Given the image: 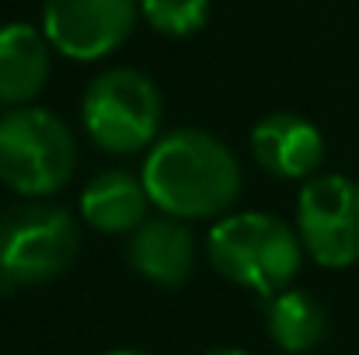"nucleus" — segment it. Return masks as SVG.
<instances>
[{"instance_id": "obj_1", "label": "nucleus", "mask_w": 359, "mask_h": 355, "mask_svg": "<svg viewBox=\"0 0 359 355\" xmlns=\"http://www.w3.org/2000/svg\"><path fill=\"white\" fill-rule=\"evenodd\" d=\"M150 206L164 216L220 220L238 202L244 171L234 150L206 129H171L164 132L140 167Z\"/></svg>"}, {"instance_id": "obj_2", "label": "nucleus", "mask_w": 359, "mask_h": 355, "mask_svg": "<svg viewBox=\"0 0 359 355\" xmlns=\"http://www.w3.org/2000/svg\"><path fill=\"white\" fill-rule=\"evenodd\" d=\"M304 258L297 227L272 213H227L206 234L210 268L262 300L290 289Z\"/></svg>"}, {"instance_id": "obj_3", "label": "nucleus", "mask_w": 359, "mask_h": 355, "mask_svg": "<svg viewBox=\"0 0 359 355\" xmlns=\"http://www.w3.org/2000/svg\"><path fill=\"white\" fill-rule=\"evenodd\" d=\"M77 167V143L63 118L39 105L0 116V181L21 199L56 195Z\"/></svg>"}, {"instance_id": "obj_4", "label": "nucleus", "mask_w": 359, "mask_h": 355, "mask_svg": "<svg viewBox=\"0 0 359 355\" xmlns=\"http://www.w3.org/2000/svg\"><path fill=\"white\" fill-rule=\"evenodd\" d=\"M164 98L157 84L136 67H112L98 74L81 102V125L88 139L112 157L147 153L164 132Z\"/></svg>"}, {"instance_id": "obj_5", "label": "nucleus", "mask_w": 359, "mask_h": 355, "mask_svg": "<svg viewBox=\"0 0 359 355\" xmlns=\"http://www.w3.org/2000/svg\"><path fill=\"white\" fill-rule=\"evenodd\" d=\"M81 247L77 220L49 199H21L0 213V286L28 289L70 268Z\"/></svg>"}, {"instance_id": "obj_6", "label": "nucleus", "mask_w": 359, "mask_h": 355, "mask_svg": "<svg viewBox=\"0 0 359 355\" xmlns=\"http://www.w3.org/2000/svg\"><path fill=\"white\" fill-rule=\"evenodd\" d=\"M297 237L321 268L359 261V181L346 174H314L297 195Z\"/></svg>"}, {"instance_id": "obj_7", "label": "nucleus", "mask_w": 359, "mask_h": 355, "mask_svg": "<svg viewBox=\"0 0 359 355\" xmlns=\"http://www.w3.org/2000/svg\"><path fill=\"white\" fill-rule=\"evenodd\" d=\"M140 0H42V32L53 53L74 63L105 60L133 35Z\"/></svg>"}, {"instance_id": "obj_8", "label": "nucleus", "mask_w": 359, "mask_h": 355, "mask_svg": "<svg viewBox=\"0 0 359 355\" xmlns=\"http://www.w3.org/2000/svg\"><path fill=\"white\" fill-rule=\"evenodd\" d=\"M126 261L140 279H147L161 289H178L196 272L199 244H196V234L189 230L185 220L154 213L129 234Z\"/></svg>"}, {"instance_id": "obj_9", "label": "nucleus", "mask_w": 359, "mask_h": 355, "mask_svg": "<svg viewBox=\"0 0 359 355\" xmlns=\"http://www.w3.org/2000/svg\"><path fill=\"white\" fill-rule=\"evenodd\" d=\"M251 157L272 178L311 181L325 164V136L311 118L297 112H272L251 129Z\"/></svg>"}, {"instance_id": "obj_10", "label": "nucleus", "mask_w": 359, "mask_h": 355, "mask_svg": "<svg viewBox=\"0 0 359 355\" xmlns=\"http://www.w3.org/2000/svg\"><path fill=\"white\" fill-rule=\"evenodd\" d=\"M53 70V46L28 21L0 25V109L32 105Z\"/></svg>"}, {"instance_id": "obj_11", "label": "nucleus", "mask_w": 359, "mask_h": 355, "mask_svg": "<svg viewBox=\"0 0 359 355\" xmlns=\"http://www.w3.org/2000/svg\"><path fill=\"white\" fill-rule=\"evenodd\" d=\"M77 206L81 220L98 234H133L150 216V195L143 188V178L126 167H109L95 174L84 185Z\"/></svg>"}, {"instance_id": "obj_12", "label": "nucleus", "mask_w": 359, "mask_h": 355, "mask_svg": "<svg viewBox=\"0 0 359 355\" xmlns=\"http://www.w3.org/2000/svg\"><path fill=\"white\" fill-rule=\"evenodd\" d=\"M265 331L279 352L304 355L325 342L328 314L311 293L290 286L265 300Z\"/></svg>"}, {"instance_id": "obj_13", "label": "nucleus", "mask_w": 359, "mask_h": 355, "mask_svg": "<svg viewBox=\"0 0 359 355\" xmlns=\"http://www.w3.org/2000/svg\"><path fill=\"white\" fill-rule=\"evenodd\" d=\"M140 18L168 39H189L210 21V0H140Z\"/></svg>"}, {"instance_id": "obj_14", "label": "nucleus", "mask_w": 359, "mask_h": 355, "mask_svg": "<svg viewBox=\"0 0 359 355\" xmlns=\"http://www.w3.org/2000/svg\"><path fill=\"white\" fill-rule=\"evenodd\" d=\"M203 355H251V352H244V349H234V345H220V349H210V352H203Z\"/></svg>"}, {"instance_id": "obj_15", "label": "nucleus", "mask_w": 359, "mask_h": 355, "mask_svg": "<svg viewBox=\"0 0 359 355\" xmlns=\"http://www.w3.org/2000/svg\"><path fill=\"white\" fill-rule=\"evenodd\" d=\"M105 355H147V352H140V349H116V352H105Z\"/></svg>"}, {"instance_id": "obj_16", "label": "nucleus", "mask_w": 359, "mask_h": 355, "mask_svg": "<svg viewBox=\"0 0 359 355\" xmlns=\"http://www.w3.org/2000/svg\"><path fill=\"white\" fill-rule=\"evenodd\" d=\"M0 116H4V112H0Z\"/></svg>"}]
</instances>
